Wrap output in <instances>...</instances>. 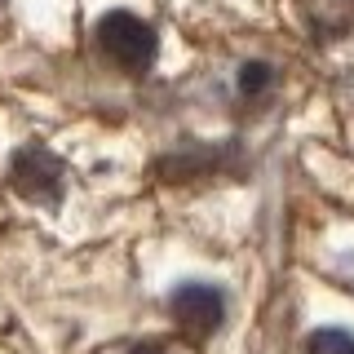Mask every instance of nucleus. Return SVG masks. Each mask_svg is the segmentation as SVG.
<instances>
[{"label":"nucleus","mask_w":354,"mask_h":354,"mask_svg":"<svg viewBox=\"0 0 354 354\" xmlns=\"http://www.w3.org/2000/svg\"><path fill=\"white\" fill-rule=\"evenodd\" d=\"M169 310H173V324L182 328V337L195 341V346L213 337L221 328V319H226V301H221V292L213 283H182L173 292Z\"/></svg>","instance_id":"7ed1b4c3"},{"label":"nucleus","mask_w":354,"mask_h":354,"mask_svg":"<svg viewBox=\"0 0 354 354\" xmlns=\"http://www.w3.org/2000/svg\"><path fill=\"white\" fill-rule=\"evenodd\" d=\"M266 88H270V66H266V62H248L239 71V93L257 97V93H266Z\"/></svg>","instance_id":"39448f33"},{"label":"nucleus","mask_w":354,"mask_h":354,"mask_svg":"<svg viewBox=\"0 0 354 354\" xmlns=\"http://www.w3.org/2000/svg\"><path fill=\"white\" fill-rule=\"evenodd\" d=\"M93 40H97V53H102L115 71H124V75L151 71L155 53H160L151 22H142V18H133V14H106L102 22H97Z\"/></svg>","instance_id":"f257e3e1"},{"label":"nucleus","mask_w":354,"mask_h":354,"mask_svg":"<svg viewBox=\"0 0 354 354\" xmlns=\"http://www.w3.org/2000/svg\"><path fill=\"white\" fill-rule=\"evenodd\" d=\"M9 182L22 199H36V204H58L62 199V160L49 147L31 142L14 155L9 164Z\"/></svg>","instance_id":"f03ea898"},{"label":"nucleus","mask_w":354,"mask_h":354,"mask_svg":"<svg viewBox=\"0 0 354 354\" xmlns=\"http://www.w3.org/2000/svg\"><path fill=\"white\" fill-rule=\"evenodd\" d=\"M306 354H354V337L341 328H319L306 341Z\"/></svg>","instance_id":"20e7f679"},{"label":"nucleus","mask_w":354,"mask_h":354,"mask_svg":"<svg viewBox=\"0 0 354 354\" xmlns=\"http://www.w3.org/2000/svg\"><path fill=\"white\" fill-rule=\"evenodd\" d=\"M124 354H164V350H155V346H133V350H124Z\"/></svg>","instance_id":"423d86ee"}]
</instances>
